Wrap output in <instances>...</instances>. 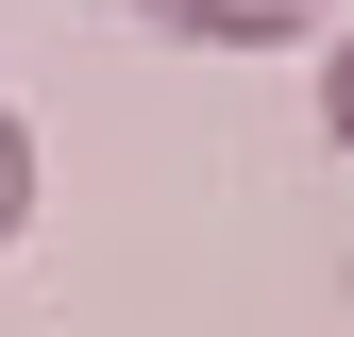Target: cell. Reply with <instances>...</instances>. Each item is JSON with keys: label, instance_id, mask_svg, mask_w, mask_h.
<instances>
[{"label": "cell", "instance_id": "1", "mask_svg": "<svg viewBox=\"0 0 354 337\" xmlns=\"http://www.w3.org/2000/svg\"><path fill=\"white\" fill-rule=\"evenodd\" d=\"M169 34H304V0H152Z\"/></svg>", "mask_w": 354, "mask_h": 337}, {"label": "cell", "instance_id": "3", "mask_svg": "<svg viewBox=\"0 0 354 337\" xmlns=\"http://www.w3.org/2000/svg\"><path fill=\"white\" fill-rule=\"evenodd\" d=\"M321 118H337V152H354V34L321 51Z\"/></svg>", "mask_w": 354, "mask_h": 337}, {"label": "cell", "instance_id": "2", "mask_svg": "<svg viewBox=\"0 0 354 337\" xmlns=\"http://www.w3.org/2000/svg\"><path fill=\"white\" fill-rule=\"evenodd\" d=\"M34 220V135H17V102H0V236Z\"/></svg>", "mask_w": 354, "mask_h": 337}]
</instances>
